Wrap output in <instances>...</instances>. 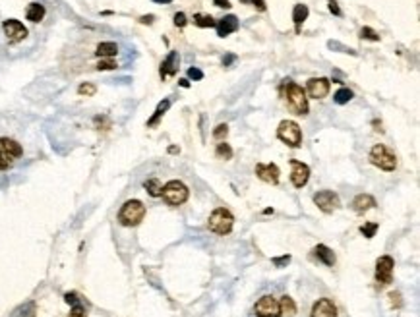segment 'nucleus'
Segmentation results:
<instances>
[{"label":"nucleus","instance_id":"10","mask_svg":"<svg viewBox=\"0 0 420 317\" xmlns=\"http://www.w3.org/2000/svg\"><path fill=\"white\" fill-rule=\"evenodd\" d=\"M256 316L258 317H281V312H279V302L273 298V296H263L256 302V308H254Z\"/></svg>","mask_w":420,"mask_h":317},{"label":"nucleus","instance_id":"21","mask_svg":"<svg viewBox=\"0 0 420 317\" xmlns=\"http://www.w3.org/2000/svg\"><path fill=\"white\" fill-rule=\"evenodd\" d=\"M95 54H97L99 58H112V56L118 54V45H116V43H111V41L99 43Z\"/></svg>","mask_w":420,"mask_h":317},{"label":"nucleus","instance_id":"34","mask_svg":"<svg viewBox=\"0 0 420 317\" xmlns=\"http://www.w3.org/2000/svg\"><path fill=\"white\" fill-rule=\"evenodd\" d=\"M68 317H87V312H85V308H84L82 304H74Z\"/></svg>","mask_w":420,"mask_h":317},{"label":"nucleus","instance_id":"46","mask_svg":"<svg viewBox=\"0 0 420 317\" xmlns=\"http://www.w3.org/2000/svg\"><path fill=\"white\" fill-rule=\"evenodd\" d=\"M180 85H182V87H190V81H188V79H180Z\"/></svg>","mask_w":420,"mask_h":317},{"label":"nucleus","instance_id":"3","mask_svg":"<svg viewBox=\"0 0 420 317\" xmlns=\"http://www.w3.org/2000/svg\"><path fill=\"white\" fill-rule=\"evenodd\" d=\"M232 224H234V217L232 213L225 209V207H217L211 215H209V221H207V226L211 232L219 234V236H226L230 230H232Z\"/></svg>","mask_w":420,"mask_h":317},{"label":"nucleus","instance_id":"41","mask_svg":"<svg viewBox=\"0 0 420 317\" xmlns=\"http://www.w3.org/2000/svg\"><path fill=\"white\" fill-rule=\"evenodd\" d=\"M327 4H329L331 14H335V16H341V14H343L341 8H339V4H337V0H327Z\"/></svg>","mask_w":420,"mask_h":317},{"label":"nucleus","instance_id":"19","mask_svg":"<svg viewBox=\"0 0 420 317\" xmlns=\"http://www.w3.org/2000/svg\"><path fill=\"white\" fill-rule=\"evenodd\" d=\"M314 255L322 261L323 265H327V267H333V265H335V254H333L327 246H323V244H318V246L314 248Z\"/></svg>","mask_w":420,"mask_h":317},{"label":"nucleus","instance_id":"20","mask_svg":"<svg viewBox=\"0 0 420 317\" xmlns=\"http://www.w3.org/2000/svg\"><path fill=\"white\" fill-rule=\"evenodd\" d=\"M308 20V6L306 4H296L294 10H292V22H294V29L296 33L300 31L302 24Z\"/></svg>","mask_w":420,"mask_h":317},{"label":"nucleus","instance_id":"39","mask_svg":"<svg viewBox=\"0 0 420 317\" xmlns=\"http://www.w3.org/2000/svg\"><path fill=\"white\" fill-rule=\"evenodd\" d=\"M389 298H391V306H393V308H401V306H403V302H401V294H399V292H391V294H389Z\"/></svg>","mask_w":420,"mask_h":317},{"label":"nucleus","instance_id":"6","mask_svg":"<svg viewBox=\"0 0 420 317\" xmlns=\"http://www.w3.org/2000/svg\"><path fill=\"white\" fill-rule=\"evenodd\" d=\"M22 145L10 137H0V170H6L14 164L16 158L22 157Z\"/></svg>","mask_w":420,"mask_h":317},{"label":"nucleus","instance_id":"14","mask_svg":"<svg viewBox=\"0 0 420 317\" xmlns=\"http://www.w3.org/2000/svg\"><path fill=\"white\" fill-rule=\"evenodd\" d=\"M306 91H308V95L312 97V99H323V97H327V93H329V79H325V78H312L308 81Z\"/></svg>","mask_w":420,"mask_h":317},{"label":"nucleus","instance_id":"12","mask_svg":"<svg viewBox=\"0 0 420 317\" xmlns=\"http://www.w3.org/2000/svg\"><path fill=\"white\" fill-rule=\"evenodd\" d=\"M2 27H4V33H6L10 43H18V41H24L28 37L26 26L22 22H18V20H6Z\"/></svg>","mask_w":420,"mask_h":317},{"label":"nucleus","instance_id":"5","mask_svg":"<svg viewBox=\"0 0 420 317\" xmlns=\"http://www.w3.org/2000/svg\"><path fill=\"white\" fill-rule=\"evenodd\" d=\"M161 195L168 205L178 207V205H182V203H186V201H188L190 191H188V188H186V184H182L180 180H170V182H167V184L163 186Z\"/></svg>","mask_w":420,"mask_h":317},{"label":"nucleus","instance_id":"7","mask_svg":"<svg viewBox=\"0 0 420 317\" xmlns=\"http://www.w3.org/2000/svg\"><path fill=\"white\" fill-rule=\"evenodd\" d=\"M277 137L283 141V143H287L289 147H300V143H302V130L300 126L296 124V122H292V120H283L279 128H277Z\"/></svg>","mask_w":420,"mask_h":317},{"label":"nucleus","instance_id":"22","mask_svg":"<svg viewBox=\"0 0 420 317\" xmlns=\"http://www.w3.org/2000/svg\"><path fill=\"white\" fill-rule=\"evenodd\" d=\"M279 312L281 317H294L296 316V304L291 296H281L279 300Z\"/></svg>","mask_w":420,"mask_h":317},{"label":"nucleus","instance_id":"44","mask_svg":"<svg viewBox=\"0 0 420 317\" xmlns=\"http://www.w3.org/2000/svg\"><path fill=\"white\" fill-rule=\"evenodd\" d=\"M234 60H236V56H234V54H228V56L223 58V66H228V64H232Z\"/></svg>","mask_w":420,"mask_h":317},{"label":"nucleus","instance_id":"16","mask_svg":"<svg viewBox=\"0 0 420 317\" xmlns=\"http://www.w3.org/2000/svg\"><path fill=\"white\" fill-rule=\"evenodd\" d=\"M178 62H180L178 53H174V51L168 53V56H167L161 64V79H167V78L174 76V74L178 72Z\"/></svg>","mask_w":420,"mask_h":317},{"label":"nucleus","instance_id":"30","mask_svg":"<svg viewBox=\"0 0 420 317\" xmlns=\"http://www.w3.org/2000/svg\"><path fill=\"white\" fill-rule=\"evenodd\" d=\"M95 91H97V87H95L93 83H87V81H85V83H82V85L78 87V93H80L82 97H93L95 95Z\"/></svg>","mask_w":420,"mask_h":317},{"label":"nucleus","instance_id":"24","mask_svg":"<svg viewBox=\"0 0 420 317\" xmlns=\"http://www.w3.org/2000/svg\"><path fill=\"white\" fill-rule=\"evenodd\" d=\"M168 106H170V99H163L161 103L157 105V108H155V114H153V116H151V118L147 120V126H149V128L155 126V124H157V122L161 120L163 114H165V112L168 110Z\"/></svg>","mask_w":420,"mask_h":317},{"label":"nucleus","instance_id":"4","mask_svg":"<svg viewBox=\"0 0 420 317\" xmlns=\"http://www.w3.org/2000/svg\"><path fill=\"white\" fill-rule=\"evenodd\" d=\"M370 162L374 166L386 170V172H393L397 168V157H395V153L391 149H388L386 145H382V143H378V145L372 147V151H370Z\"/></svg>","mask_w":420,"mask_h":317},{"label":"nucleus","instance_id":"8","mask_svg":"<svg viewBox=\"0 0 420 317\" xmlns=\"http://www.w3.org/2000/svg\"><path fill=\"white\" fill-rule=\"evenodd\" d=\"M314 203L318 205L320 211L327 213V215L333 213V211H337V209L341 207L339 195L331 190H322V191H318V193H314Z\"/></svg>","mask_w":420,"mask_h":317},{"label":"nucleus","instance_id":"11","mask_svg":"<svg viewBox=\"0 0 420 317\" xmlns=\"http://www.w3.org/2000/svg\"><path fill=\"white\" fill-rule=\"evenodd\" d=\"M292 172H291V182L294 188H304L310 180V166L300 162V160H291Z\"/></svg>","mask_w":420,"mask_h":317},{"label":"nucleus","instance_id":"45","mask_svg":"<svg viewBox=\"0 0 420 317\" xmlns=\"http://www.w3.org/2000/svg\"><path fill=\"white\" fill-rule=\"evenodd\" d=\"M153 20H155L153 16H143V18H140L141 24H153Z\"/></svg>","mask_w":420,"mask_h":317},{"label":"nucleus","instance_id":"18","mask_svg":"<svg viewBox=\"0 0 420 317\" xmlns=\"http://www.w3.org/2000/svg\"><path fill=\"white\" fill-rule=\"evenodd\" d=\"M215 27H217V35L219 37H228L230 33H234L238 29V18L236 16H225L219 24H215Z\"/></svg>","mask_w":420,"mask_h":317},{"label":"nucleus","instance_id":"9","mask_svg":"<svg viewBox=\"0 0 420 317\" xmlns=\"http://www.w3.org/2000/svg\"><path fill=\"white\" fill-rule=\"evenodd\" d=\"M393 257L391 255H384L376 261V279L382 285H391L393 283Z\"/></svg>","mask_w":420,"mask_h":317},{"label":"nucleus","instance_id":"33","mask_svg":"<svg viewBox=\"0 0 420 317\" xmlns=\"http://www.w3.org/2000/svg\"><path fill=\"white\" fill-rule=\"evenodd\" d=\"M360 37H362V39H368V41H380V35L374 31L372 27H362Z\"/></svg>","mask_w":420,"mask_h":317},{"label":"nucleus","instance_id":"40","mask_svg":"<svg viewBox=\"0 0 420 317\" xmlns=\"http://www.w3.org/2000/svg\"><path fill=\"white\" fill-rule=\"evenodd\" d=\"M244 4H252V6H256L259 12H265L267 10V6H265V2L263 0H242Z\"/></svg>","mask_w":420,"mask_h":317},{"label":"nucleus","instance_id":"13","mask_svg":"<svg viewBox=\"0 0 420 317\" xmlns=\"http://www.w3.org/2000/svg\"><path fill=\"white\" fill-rule=\"evenodd\" d=\"M256 174L261 182L265 184H279V178H281V172H279V166L269 162V164H256Z\"/></svg>","mask_w":420,"mask_h":317},{"label":"nucleus","instance_id":"47","mask_svg":"<svg viewBox=\"0 0 420 317\" xmlns=\"http://www.w3.org/2000/svg\"><path fill=\"white\" fill-rule=\"evenodd\" d=\"M153 2H157V4H168V2H172V0H153Z\"/></svg>","mask_w":420,"mask_h":317},{"label":"nucleus","instance_id":"25","mask_svg":"<svg viewBox=\"0 0 420 317\" xmlns=\"http://www.w3.org/2000/svg\"><path fill=\"white\" fill-rule=\"evenodd\" d=\"M143 188L147 190V193H149L151 197H161L163 184L157 180V178H149V180H145V182H143Z\"/></svg>","mask_w":420,"mask_h":317},{"label":"nucleus","instance_id":"27","mask_svg":"<svg viewBox=\"0 0 420 317\" xmlns=\"http://www.w3.org/2000/svg\"><path fill=\"white\" fill-rule=\"evenodd\" d=\"M353 97H355V93H353L349 87H341V89H339V91L333 95V101H335L337 105H347V103H349Z\"/></svg>","mask_w":420,"mask_h":317},{"label":"nucleus","instance_id":"37","mask_svg":"<svg viewBox=\"0 0 420 317\" xmlns=\"http://www.w3.org/2000/svg\"><path fill=\"white\" fill-rule=\"evenodd\" d=\"M188 78L194 79V81H199V79H203V72L199 68H190L188 70Z\"/></svg>","mask_w":420,"mask_h":317},{"label":"nucleus","instance_id":"23","mask_svg":"<svg viewBox=\"0 0 420 317\" xmlns=\"http://www.w3.org/2000/svg\"><path fill=\"white\" fill-rule=\"evenodd\" d=\"M26 18H28L29 22H33V24H39V22L45 18V6H43V4H39V2L29 4L28 12H26Z\"/></svg>","mask_w":420,"mask_h":317},{"label":"nucleus","instance_id":"38","mask_svg":"<svg viewBox=\"0 0 420 317\" xmlns=\"http://www.w3.org/2000/svg\"><path fill=\"white\" fill-rule=\"evenodd\" d=\"M186 24H188V20H186V16H184L182 12L174 14V26H176V27H184Z\"/></svg>","mask_w":420,"mask_h":317},{"label":"nucleus","instance_id":"42","mask_svg":"<svg viewBox=\"0 0 420 317\" xmlns=\"http://www.w3.org/2000/svg\"><path fill=\"white\" fill-rule=\"evenodd\" d=\"M64 300L68 302V304H72V306H74V304H80V302H78V296H76L74 292H68V294L64 296Z\"/></svg>","mask_w":420,"mask_h":317},{"label":"nucleus","instance_id":"15","mask_svg":"<svg viewBox=\"0 0 420 317\" xmlns=\"http://www.w3.org/2000/svg\"><path fill=\"white\" fill-rule=\"evenodd\" d=\"M312 317H337V308L329 298H320L312 308Z\"/></svg>","mask_w":420,"mask_h":317},{"label":"nucleus","instance_id":"28","mask_svg":"<svg viewBox=\"0 0 420 317\" xmlns=\"http://www.w3.org/2000/svg\"><path fill=\"white\" fill-rule=\"evenodd\" d=\"M215 155H217L219 158L228 160V158H232V149H230V145H228V143L219 141V143H217V149H215Z\"/></svg>","mask_w":420,"mask_h":317},{"label":"nucleus","instance_id":"26","mask_svg":"<svg viewBox=\"0 0 420 317\" xmlns=\"http://www.w3.org/2000/svg\"><path fill=\"white\" fill-rule=\"evenodd\" d=\"M215 20L209 16V14H196L194 16V26L201 27V29H207V27H215Z\"/></svg>","mask_w":420,"mask_h":317},{"label":"nucleus","instance_id":"43","mask_svg":"<svg viewBox=\"0 0 420 317\" xmlns=\"http://www.w3.org/2000/svg\"><path fill=\"white\" fill-rule=\"evenodd\" d=\"M213 4L219 6V8H230V2H228V0H213Z\"/></svg>","mask_w":420,"mask_h":317},{"label":"nucleus","instance_id":"36","mask_svg":"<svg viewBox=\"0 0 420 317\" xmlns=\"http://www.w3.org/2000/svg\"><path fill=\"white\" fill-rule=\"evenodd\" d=\"M95 126H97L99 130H109V128H111V120H109L107 116H97V118H95Z\"/></svg>","mask_w":420,"mask_h":317},{"label":"nucleus","instance_id":"2","mask_svg":"<svg viewBox=\"0 0 420 317\" xmlns=\"http://www.w3.org/2000/svg\"><path fill=\"white\" fill-rule=\"evenodd\" d=\"M145 217V205L140 199H130L118 211V221L124 226H138Z\"/></svg>","mask_w":420,"mask_h":317},{"label":"nucleus","instance_id":"32","mask_svg":"<svg viewBox=\"0 0 420 317\" xmlns=\"http://www.w3.org/2000/svg\"><path fill=\"white\" fill-rule=\"evenodd\" d=\"M116 66L118 64L114 62L112 58H101L97 64V70H101V72H105V70H116Z\"/></svg>","mask_w":420,"mask_h":317},{"label":"nucleus","instance_id":"29","mask_svg":"<svg viewBox=\"0 0 420 317\" xmlns=\"http://www.w3.org/2000/svg\"><path fill=\"white\" fill-rule=\"evenodd\" d=\"M376 230H378V222H364L360 226V232L366 236V238H374L376 236Z\"/></svg>","mask_w":420,"mask_h":317},{"label":"nucleus","instance_id":"35","mask_svg":"<svg viewBox=\"0 0 420 317\" xmlns=\"http://www.w3.org/2000/svg\"><path fill=\"white\" fill-rule=\"evenodd\" d=\"M291 263V255H281V257H273V265L275 267H285Z\"/></svg>","mask_w":420,"mask_h":317},{"label":"nucleus","instance_id":"31","mask_svg":"<svg viewBox=\"0 0 420 317\" xmlns=\"http://www.w3.org/2000/svg\"><path fill=\"white\" fill-rule=\"evenodd\" d=\"M228 135V126L226 124H219V126L213 130V137L217 141H225V137Z\"/></svg>","mask_w":420,"mask_h":317},{"label":"nucleus","instance_id":"17","mask_svg":"<svg viewBox=\"0 0 420 317\" xmlns=\"http://www.w3.org/2000/svg\"><path fill=\"white\" fill-rule=\"evenodd\" d=\"M374 207H376V199L370 193H360V195H356L355 201H353V209H355V213H358V215H364V213H368Z\"/></svg>","mask_w":420,"mask_h":317},{"label":"nucleus","instance_id":"1","mask_svg":"<svg viewBox=\"0 0 420 317\" xmlns=\"http://www.w3.org/2000/svg\"><path fill=\"white\" fill-rule=\"evenodd\" d=\"M281 95L287 101V106L291 108V112L298 114V116H306L310 106H308V97H306V91L296 85L292 79H285L281 83Z\"/></svg>","mask_w":420,"mask_h":317}]
</instances>
